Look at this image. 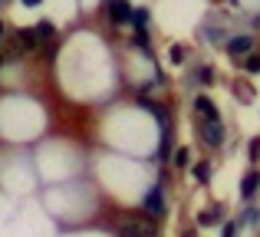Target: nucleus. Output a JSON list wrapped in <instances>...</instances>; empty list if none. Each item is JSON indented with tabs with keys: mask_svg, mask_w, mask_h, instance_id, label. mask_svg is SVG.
Here are the masks:
<instances>
[{
	"mask_svg": "<svg viewBox=\"0 0 260 237\" xmlns=\"http://www.w3.org/2000/svg\"><path fill=\"white\" fill-rule=\"evenodd\" d=\"M194 109H198V116H204V119H217V109H214V103H211L208 96H198Z\"/></svg>",
	"mask_w": 260,
	"mask_h": 237,
	"instance_id": "6e6552de",
	"label": "nucleus"
},
{
	"mask_svg": "<svg viewBox=\"0 0 260 237\" xmlns=\"http://www.w3.org/2000/svg\"><path fill=\"white\" fill-rule=\"evenodd\" d=\"M211 76H214V73H211L208 66H201V70H198V83H211Z\"/></svg>",
	"mask_w": 260,
	"mask_h": 237,
	"instance_id": "dca6fc26",
	"label": "nucleus"
},
{
	"mask_svg": "<svg viewBox=\"0 0 260 237\" xmlns=\"http://www.w3.org/2000/svg\"><path fill=\"white\" fill-rule=\"evenodd\" d=\"M4 26H7V23H0V40H4Z\"/></svg>",
	"mask_w": 260,
	"mask_h": 237,
	"instance_id": "4be33fe9",
	"label": "nucleus"
},
{
	"mask_svg": "<svg viewBox=\"0 0 260 237\" xmlns=\"http://www.w3.org/2000/svg\"><path fill=\"white\" fill-rule=\"evenodd\" d=\"M168 152H172V128L161 125V145H158V158H168Z\"/></svg>",
	"mask_w": 260,
	"mask_h": 237,
	"instance_id": "9d476101",
	"label": "nucleus"
},
{
	"mask_svg": "<svg viewBox=\"0 0 260 237\" xmlns=\"http://www.w3.org/2000/svg\"><path fill=\"white\" fill-rule=\"evenodd\" d=\"M198 224H204V227L221 224V211H217V208H211V211H201V214H198Z\"/></svg>",
	"mask_w": 260,
	"mask_h": 237,
	"instance_id": "9b49d317",
	"label": "nucleus"
},
{
	"mask_svg": "<svg viewBox=\"0 0 260 237\" xmlns=\"http://www.w3.org/2000/svg\"><path fill=\"white\" fill-rule=\"evenodd\" d=\"M0 63H4V56H0Z\"/></svg>",
	"mask_w": 260,
	"mask_h": 237,
	"instance_id": "5701e85b",
	"label": "nucleus"
},
{
	"mask_svg": "<svg viewBox=\"0 0 260 237\" xmlns=\"http://www.w3.org/2000/svg\"><path fill=\"white\" fill-rule=\"evenodd\" d=\"M23 4H26V7H37V4H40V0H23Z\"/></svg>",
	"mask_w": 260,
	"mask_h": 237,
	"instance_id": "412c9836",
	"label": "nucleus"
},
{
	"mask_svg": "<svg viewBox=\"0 0 260 237\" xmlns=\"http://www.w3.org/2000/svg\"><path fill=\"white\" fill-rule=\"evenodd\" d=\"M194 178L198 181H208L211 178V165H208V161H198V165H194Z\"/></svg>",
	"mask_w": 260,
	"mask_h": 237,
	"instance_id": "4468645a",
	"label": "nucleus"
},
{
	"mask_svg": "<svg viewBox=\"0 0 260 237\" xmlns=\"http://www.w3.org/2000/svg\"><path fill=\"white\" fill-rule=\"evenodd\" d=\"M172 161H175V165L178 168H184V165H188V161H191V148H175V155H172Z\"/></svg>",
	"mask_w": 260,
	"mask_h": 237,
	"instance_id": "f8f14e48",
	"label": "nucleus"
},
{
	"mask_svg": "<svg viewBox=\"0 0 260 237\" xmlns=\"http://www.w3.org/2000/svg\"><path fill=\"white\" fill-rule=\"evenodd\" d=\"M250 158H260V139L250 142Z\"/></svg>",
	"mask_w": 260,
	"mask_h": 237,
	"instance_id": "a211bd4d",
	"label": "nucleus"
},
{
	"mask_svg": "<svg viewBox=\"0 0 260 237\" xmlns=\"http://www.w3.org/2000/svg\"><path fill=\"white\" fill-rule=\"evenodd\" d=\"M257 188H260V175L257 172H247V175H244V181H241V194L250 201L257 194Z\"/></svg>",
	"mask_w": 260,
	"mask_h": 237,
	"instance_id": "423d86ee",
	"label": "nucleus"
},
{
	"mask_svg": "<svg viewBox=\"0 0 260 237\" xmlns=\"http://www.w3.org/2000/svg\"><path fill=\"white\" fill-rule=\"evenodd\" d=\"M247 221L254 224V221H260V214H257V208H247Z\"/></svg>",
	"mask_w": 260,
	"mask_h": 237,
	"instance_id": "aec40b11",
	"label": "nucleus"
},
{
	"mask_svg": "<svg viewBox=\"0 0 260 237\" xmlns=\"http://www.w3.org/2000/svg\"><path fill=\"white\" fill-rule=\"evenodd\" d=\"M33 33H37V40L43 43V40H50L53 33H56V26H53V20H40V23L33 26Z\"/></svg>",
	"mask_w": 260,
	"mask_h": 237,
	"instance_id": "1a4fd4ad",
	"label": "nucleus"
},
{
	"mask_svg": "<svg viewBox=\"0 0 260 237\" xmlns=\"http://www.w3.org/2000/svg\"><path fill=\"white\" fill-rule=\"evenodd\" d=\"M37 46H40V40H37V33H33V30H20V33H17V50L33 53Z\"/></svg>",
	"mask_w": 260,
	"mask_h": 237,
	"instance_id": "0eeeda50",
	"label": "nucleus"
},
{
	"mask_svg": "<svg viewBox=\"0 0 260 237\" xmlns=\"http://www.w3.org/2000/svg\"><path fill=\"white\" fill-rule=\"evenodd\" d=\"M181 59H184V50L181 46H172V63H181Z\"/></svg>",
	"mask_w": 260,
	"mask_h": 237,
	"instance_id": "f3484780",
	"label": "nucleus"
},
{
	"mask_svg": "<svg viewBox=\"0 0 260 237\" xmlns=\"http://www.w3.org/2000/svg\"><path fill=\"white\" fill-rule=\"evenodd\" d=\"M119 237H155V227L148 221H128L119 227Z\"/></svg>",
	"mask_w": 260,
	"mask_h": 237,
	"instance_id": "20e7f679",
	"label": "nucleus"
},
{
	"mask_svg": "<svg viewBox=\"0 0 260 237\" xmlns=\"http://www.w3.org/2000/svg\"><path fill=\"white\" fill-rule=\"evenodd\" d=\"M145 214L148 218H161L165 214V194H161V185H152V191L145 194Z\"/></svg>",
	"mask_w": 260,
	"mask_h": 237,
	"instance_id": "f03ea898",
	"label": "nucleus"
},
{
	"mask_svg": "<svg viewBox=\"0 0 260 237\" xmlns=\"http://www.w3.org/2000/svg\"><path fill=\"white\" fill-rule=\"evenodd\" d=\"M244 70H247V73H257L260 70V56H250L247 63H244Z\"/></svg>",
	"mask_w": 260,
	"mask_h": 237,
	"instance_id": "2eb2a0df",
	"label": "nucleus"
},
{
	"mask_svg": "<svg viewBox=\"0 0 260 237\" xmlns=\"http://www.w3.org/2000/svg\"><path fill=\"white\" fill-rule=\"evenodd\" d=\"M201 142L204 145H211V148H217L224 142V125H221V119H204V125H201Z\"/></svg>",
	"mask_w": 260,
	"mask_h": 237,
	"instance_id": "f257e3e1",
	"label": "nucleus"
},
{
	"mask_svg": "<svg viewBox=\"0 0 260 237\" xmlns=\"http://www.w3.org/2000/svg\"><path fill=\"white\" fill-rule=\"evenodd\" d=\"M254 50V37H231L228 40V53L241 56V53H250Z\"/></svg>",
	"mask_w": 260,
	"mask_h": 237,
	"instance_id": "39448f33",
	"label": "nucleus"
},
{
	"mask_svg": "<svg viewBox=\"0 0 260 237\" xmlns=\"http://www.w3.org/2000/svg\"><path fill=\"white\" fill-rule=\"evenodd\" d=\"M109 17H112L115 26H125L128 20H132V4H128V0H112V4H109Z\"/></svg>",
	"mask_w": 260,
	"mask_h": 237,
	"instance_id": "7ed1b4c3",
	"label": "nucleus"
},
{
	"mask_svg": "<svg viewBox=\"0 0 260 237\" xmlns=\"http://www.w3.org/2000/svg\"><path fill=\"white\" fill-rule=\"evenodd\" d=\"M132 23L135 30H148V10H132Z\"/></svg>",
	"mask_w": 260,
	"mask_h": 237,
	"instance_id": "ddd939ff",
	"label": "nucleus"
},
{
	"mask_svg": "<svg viewBox=\"0 0 260 237\" xmlns=\"http://www.w3.org/2000/svg\"><path fill=\"white\" fill-rule=\"evenodd\" d=\"M221 234H224V237H234V234H237V224H224Z\"/></svg>",
	"mask_w": 260,
	"mask_h": 237,
	"instance_id": "6ab92c4d",
	"label": "nucleus"
}]
</instances>
